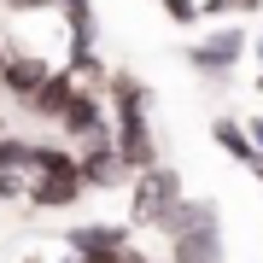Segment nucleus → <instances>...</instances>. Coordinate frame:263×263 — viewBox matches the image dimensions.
I'll return each mask as SVG.
<instances>
[{
    "label": "nucleus",
    "instance_id": "f257e3e1",
    "mask_svg": "<svg viewBox=\"0 0 263 263\" xmlns=\"http://www.w3.org/2000/svg\"><path fill=\"white\" fill-rule=\"evenodd\" d=\"M111 129H117L123 164H129L135 176L152 170V164H164V158H158V135H152V117H146V88L135 82L129 70L111 76Z\"/></svg>",
    "mask_w": 263,
    "mask_h": 263
},
{
    "label": "nucleus",
    "instance_id": "f03ea898",
    "mask_svg": "<svg viewBox=\"0 0 263 263\" xmlns=\"http://www.w3.org/2000/svg\"><path fill=\"white\" fill-rule=\"evenodd\" d=\"M170 234V263H222V222L211 199H181L164 216Z\"/></svg>",
    "mask_w": 263,
    "mask_h": 263
},
{
    "label": "nucleus",
    "instance_id": "7ed1b4c3",
    "mask_svg": "<svg viewBox=\"0 0 263 263\" xmlns=\"http://www.w3.org/2000/svg\"><path fill=\"white\" fill-rule=\"evenodd\" d=\"M88 187V176H82V158H70L65 146H41L35 152V181H29V205L35 211H65L76 205Z\"/></svg>",
    "mask_w": 263,
    "mask_h": 263
},
{
    "label": "nucleus",
    "instance_id": "20e7f679",
    "mask_svg": "<svg viewBox=\"0 0 263 263\" xmlns=\"http://www.w3.org/2000/svg\"><path fill=\"white\" fill-rule=\"evenodd\" d=\"M181 205V176L170 164H152L129 181V222L135 228H164V216Z\"/></svg>",
    "mask_w": 263,
    "mask_h": 263
},
{
    "label": "nucleus",
    "instance_id": "39448f33",
    "mask_svg": "<svg viewBox=\"0 0 263 263\" xmlns=\"http://www.w3.org/2000/svg\"><path fill=\"white\" fill-rule=\"evenodd\" d=\"M246 47H252V35H246L240 24H222V29H211L205 41H193V47H187V65L205 76V82H228L234 65L246 59Z\"/></svg>",
    "mask_w": 263,
    "mask_h": 263
},
{
    "label": "nucleus",
    "instance_id": "423d86ee",
    "mask_svg": "<svg viewBox=\"0 0 263 263\" xmlns=\"http://www.w3.org/2000/svg\"><path fill=\"white\" fill-rule=\"evenodd\" d=\"M65 246H70L76 263H111L117 252H129V222H88V228H70Z\"/></svg>",
    "mask_w": 263,
    "mask_h": 263
},
{
    "label": "nucleus",
    "instance_id": "0eeeda50",
    "mask_svg": "<svg viewBox=\"0 0 263 263\" xmlns=\"http://www.w3.org/2000/svg\"><path fill=\"white\" fill-rule=\"evenodd\" d=\"M53 70H59V65H47L41 53H12V65L0 70V82H6V94H18V100L29 105V100L41 94V82H47Z\"/></svg>",
    "mask_w": 263,
    "mask_h": 263
},
{
    "label": "nucleus",
    "instance_id": "6e6552de",
    "mask_svg": "<svg viewBox=\"0 0 263 263\" xmlns=\"http://www.w3.org/2000/svg\"><path fill=\"white\" fill-rule=\"evenodd\" d=\"M211 141L228 152V158L234 164H246V170H263V152H257V141H252V129H246V123H234V117H211Z\"/></svg>",
    "mask_w": 263,
    "mask_h": 263
},
{
    "label": "nucleus",
    "instance_id": "1a4fd4ad",
    "mask_svg": "<svg viewBox=\"0 0 263 263\" xmlns=\"http://www.w3.org/2000/svg\"><path fill=\"white\" fill-rule=\"evenodd\" d=\"M76 88H82V82H76V70H65V65H59L47 82H41V94L29 100V111H35V117H47V123H65L70 100H76Z\"/></svg>",
    "mask_w": 263,
    "mask_h": 263
},
{
    "label": "nucleus",
    "instance_id": "9d476101",
    "mask_svg": "<svg viewBox=\"0 0 263 263\" xmlns=\"http://www.w3.org/2000/svg\"><path fill=\"white\" fill-rule=\"evenodd\" d=\"M35 152L41 146L18 141V135H0V170H35Z\"/></svg>",
    "mask_w": 263,
    "mask_h": 263
},
{
    "label": "nucleus",
    "instance_id": "9b49d317",
    "mask_svg": "<svg viewBox=\"0 0 263 263\" xmlns=\"http://www.w3.org/2000/svg\"><path fill=\"white\" fill-rule=\"evenodd\" d=\"M0 6H6V12H18V18H24V12H41L47 0H0Z\"/></svg>",
    "mask_w": 263,
    "mask_h": 263
},
{
    "label": "nucleus",
    "instance_id": "f8f14e48",
    "mask_svg": "<svg viewBox=\"0 0 263 263\" xmlns=\"http://www.w3.org/2000/svg\"><path fill=\"white\" fill-rule=\"evenodd\" d=\"M222 6H228V12H252L257 0H222Z\"/></svg>",
    "mask_w": 263,
    "mask_h": 263
},
{
    "label": "nucleus",
    "instance_id": "ddd939ff",
    "mask_svg": "<svg viewBox=\"0 0 263 263\" xmlns=\"http://www.w3.org/2000/svg\"><path fill=\"white\" fill-rule=\"evenodd\" d=\"M246 129H252V141H257V152H263V117H257V123H246Z\"/></svg>",
    "mask_w": 263,
    "mask_h": 263
},
{
    "label": "nucleus",
    "instance_id": "4468645a",
    "mask_svg": "<svg viewBox=\"0 0 263 263\" xmlns=\"http://www.w3.org/2000/svg\"><path fill=\"white\" fill-rule=\"evenodd\" d=\"M12 65V41H0V70H6Z\"/></svg>",
    "mask_w": 263,
    "mask_h": 263
},
{
    "label": "nucleus",
    "instance_id": "2eb2a0df",
    "mask_svg": "<svg viewBox=\"0 0 263 263\" xmlns=\"http://www.w3.org/2000/svg\"><path fill=\"white\" fill-rule=\"evenodd\" d=\"M47 6H53V12H65V6H82V0H47Z\"/></svg>",
    "mask_w": 263,
    "mask_h": 263
},
{
    "label": "nucleus",
    "instance_id": "dca6fc26",
    "mask_svg": "<svg viewBox=\"0 0 263 263\" xmlns=\"http://www.w3.org/2000/svg\"><path fill=\"white\" fill-rule=\"evenodd\" d=\"M252 47H257V59H263V41H252Z\"/></svg>",
    "mask_w": 263,
    "mask_h": 263
},
{
    "label": "nucleus",
    "instance_id": "f3484780",
    "mask_svg": "<svg viewBox=\"0 0 263 263\" xmlns=\"http://www.w3.org/2000/svg\"><path fill=\"white\" fill-rule=\"evenodd\" d=\"M257 94H263V76H257Z\"/></svg>",
    "mask_w": 263,
    "mask_h": 263
},
{
    "label": "nucleus",
    "instance_id": "a211bd4d",
    "mask_svg": "<svg viewBox=\"0 0 263 263\" xmlns=\"http://www.w3.org/2000/svg\"><path fill=\"white\" fill-rule=\"evenodd\" d=\"M257 181H263V176H257Z\"/></svg>",
    "mask_w": 263,
    "mask_h": 263
}]
</instances>
